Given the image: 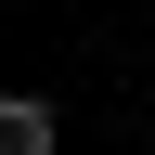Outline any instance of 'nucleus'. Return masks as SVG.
I'll list each match as a JSON object with an SVG mask.
<instances>
[{
  "mask_svg": "<svg viewBox=\"0 0 155 155\" xmlns=\"http://www.w3.org/2000/svg\"><path fill=\"white\" fill-rule=\"evenodd\" d=\"M0 155H52V104H39V91L0 104Z\"/></svg>",
  "mask_w": 155,
  "mask_h": 155,
  "instance_id": "1",
  "label": "nucleus"
}]
</instances>
